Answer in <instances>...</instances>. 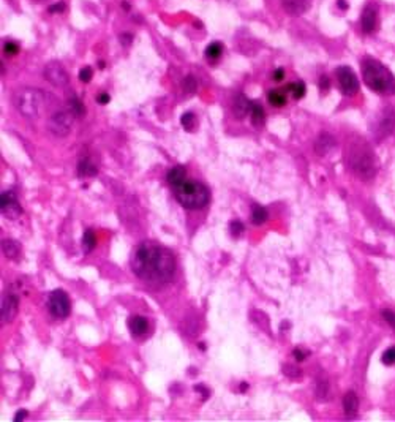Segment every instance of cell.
<instances>
[{"label":"cell","mask_w":395,"mask_h":422,"mask_svg":"<svg viewBox=\"0 0 395 422\" xmlns=\"http://www.w3.org/2000/svg\"><path fill=\"white\" fill-rule=\"evenodd\" d=\"M176 261L172 253L155 241H144L132 256V271L150 286H163L172 279Z\"/></svg>","instance_id":"obj_1"},{"label":"cell","mask_w":395,"mask_h":422,"mask_svg":"<svg viewBox=\"0 0 395 422\" xmlns=\"http://www.w3.org/2000/svg\"><path fill=\"white\" fill-rule=\"evenodd\" d=\"M98 67L103 70V68H105V62H103V60H100V62H98Z\"/></svg>","instance_id":"obj_46"},{"label":"cell","mask_w":395,"mask_h":422,"mask_svg":"<svg viewBox=\"0 0 395 422\" xmlns=\"http://www.w3.org/2000/svg\"><path fill=\"white\" fill-rule=\"evenodd\" d=\"M17 51H19V46H17L14 41H6L3 44V52L6 54V56H14V54H17Z\"/></svg>","instance_id":"obj_34"},{"label":"cell","mask_w":395,"mask_h":422,"mask_svg":"<svg viewBox=\"0 0 395 422\" xmlns=\"http://www.w3.org/2000/svg\"><path fill=\"white\" fill-rule=\"evenodd\" d=\"M284 90L291 92L292 97L296 98V100H300V98H304V95H305V84L302 81H297V82H292V84H288Z\"/></svg>","instance_id":"obj_28"},{"label":"cell","mask_w":395,"mask_h":422,"mask_svg":"<svg viewBox=\"0 0 395 422\" xmlns=\"http://www.w3.org/2000/svg\"><path fill=\"white\" fill-rule=\"evenodd\" d=\"M286 90H270L267 94V102L275 106V108H281L286 105Z\"/></svg>","instance_id":"obj_25"},{"label":"cell","mask_w":395,"mask_h":422,"mask_svg":"<svg viewBox=\"0 0 395 422\" xmlns=\"http://www.w3.org/2000/svg\"><path fill=\"white\" fill-rule=\"evenodd\" d=\"M337 79H338V86L342 89V92L348 97H353L357 94L359 90V79H357L356 73L350 68V67H338L337 68Z\"/></svg>","instance_id":"obj_8"},{"label":"cell","mask_w":395,"mask_h":422,"mask_svg":"<svg viewBox=\"0 0 395 422\" xmlns=\"http://www.w3.org/2000/svg\"><path fill=\"white\" fill-rule=\"evenodd\" d=\"M97 102H98L100 105H108L109 102H111V97H109L106 92H102V94L97 97Z\"/></svg>","instance_id":"obj_40"},{"label":"cell","mask_w":395,"mask_h":422,"mask_svg":"<svg viewBox=\"0 0 395 422\" xmlns=\"http://www.w3.org/2000/svg\"><path fill=\"white\" fill-rule=\"evenodd\" d=\"M383 318L386 319V323H388L394 331H395V313L394 311H391V310H383Z\"/></svg>","instance_id":"obj_35"},{"label":"cell","mask_w":395,"mask_h":422,"mask_svg":"<svg viewBox=\"0 0 395 422\" xmlns=\"http://www.w3.org/2000/svg\"><path fill=\"white\" fill-rule=\"evenodd\" d=\"M98 171L95 164H92L89 158H82L78 164V176L79 177H92L95 176Z\"/></svg>","instance_id":"obj_22"},{"label":"cell","mask_w":395,"mask_h":422,"mask_svg":"<svg viewBox=\"0 0 395 422\" xmlns=\"http://www.w3.org/2000/svg\"><path fill=\"white\" fill-rule=\"evenodd\" d=\"M180 124H182V127L185 128L187 132H193V128H195V125H196V117H195V114H193V113L182 114Z\"/></svg>","instance_id":"obj_29"},{"label":"cell","mask_w":395,"mask_h":422,"mask_svg":"<svg viewBox=\"0 0 395 422\" xmlns=\"http://www.w3.org/2000/svg\"><path fill=\"white\" fill-rule=\"evenodd\" d=\"M196 87H198L196 79L193 78L191 75H190V76H187L185 79H183V89H185V92H187L188 95L195 94V92H196Z\"/></svg>","instance_id":"obj_31"},{"label":"cell","mask_w":395,"mask_h":422,"mask_svg":"<svg viewBox=\"0 0 395 422\" xmlns=\"http://www.w3.org/2000/svg\"><path fill=\"white\" fill-rule=\"evenodd\" d=\"M43 75H44L46 81H48L49 84L56 86V87H65L68 84V81H70L65 68L62 67L60 62H56V60L46 63V67L43 70Z\"/></svg>","instance_id":"obj_9"},{"label":"cell","mask_w":395,"mask_h":422,"mask_svg":"<svg viewBox=\"0 0 395 422\" xmlns=\"http://www.w3.org/2000/svg\"><path fill=\"white\" fill-rule=\"evenodd\" d=\"M171 188H172L174 196H176V199L179 201V203L190 210L204 207L210 199L209 188L204 185V183H201L198 180L183 179L182 182L177 183V185H174Z\"/></svg>","instance_id":"obj_3"},{"label":"cell","mask_w":395,"mask_h":422,"mask_svg":"<svg viewBox=\"0 0 395 422\" xmlns=\"http://www.w3.org/2000/svg\"><path fill=\"white\" fill-rule=\"evenodd\" d=\"M394 125H395V113H394V109L386 108V111H384V114L381 117V124H380V132L383 133V136H388L394 130Z\"/></svg>","instance_id":"obj_17"},{"label":"cell","mask_w":395,"mask_h":422,"mask_svg":"<svg viewBox=\"0 0 395 422\" xmlns=\"http://www.w3.org/2000/svg\"><path fill=\"white\" fill-rule=\"evenodd\" d=\"M250 116H252V122H253L255 127H261V125L264 124L265 114H264V108L261 106V103H258V102H253V103H252Z\"/></svg>","instance_id":"obj_23"},{"label":"cell","mask_w":395,"mask_h":422,"mask_svg":"<svg viewBox=\"0 0 395 422\" xmlns=\"http://www.w3.org/2000/svg\"><path fill=\"white\" fill-rule=\"evenodd\" d=\"M329 87H330L329 78H327V76H321V78H319V90L323 92V94H326V92L329 90Z\"/></svg>","instance_id":"obj_38"},{"label":"cell","mask_w":395,"mask_h":422,"mask_svg":"<svg viewBox=\"0 0 395 422\" xmlns=\"http://www.w3.org/2000/svg\"><path fill=\"white\" fill-rule=\"evenodd\" d=\"M133 41V35L132 33H124V35H121V43L124 44V46H128Z\"/></svg>","instance_id":"obj_43"},{"label":"cell","mask_w":395,"mask_h":422,"mask_svg":"<svg viewBox=\"0 0 395 422\" xmlns=\"http://www.w3.org/2000/svg\"><path fill=\"white\" fill-rule=\"evenodd\" d=\"M346 160L350 163L351 171L356 172L357 176H361L364 179L375 176L376 166H375L373 153L364 142L353 144L350 150L346 149Z\"/></svg>","instance_id":"obj_5"},{"label":"cell","mask_w":395,"mask_h":422,"mask_svg":"<svg viewBox=\"0 0 395 422\" xmlns=\"http://www.w3.org/2000/svg\"><path fill=\"white\" fill-rule=\"evenodd\" d=\"M283 373L286 375V377H289V378H292V380H297V378H300V370L297 369V367H294V365H289V364H286L283 367Z\"/></svg>","instance_id":"obj_33"},{"label":"cell","mask_w":395,"mask_h":422,"mask_svg":"<svg viewBox=\"0 0 395 422\" xmlns=\"http://www.w3.org/2000/svg\"><path fill=\"white\" fill-rule=\"evenodd\" d=\"M2 252L6 258L16 260L21 253V244L13 241V239H5V241H2Z\"/></svg>","instance_id":"obj_20"},{"label":"cell","mask_w":395,"mask_h":422,"mask_svg":"<svg viewBox=\"0 0 395 422\" xmlns=\"http://www.w3.org/2000/svg\"><path fill=\"white\" fill-rule=\"evenodd\" d=\"M183 179H187V169L180 166V164H177V166L171 168L168 172H166V180L169 183V187H174L177 185L179 182H182Z\"/></svg>","instance_id":"obj_19"},{"label":"cell","mask_w":395,"mask_h":422,"mask_svg":"<svg viewBox=\"0 0 395 422\" xmlns=\"http://www.w3.org/2000/svg\"><path fill=\"white\" fill-rule=\"evenodd\" d=\"M127 326H128V331H130L132 335L136 337V338L144 337L147 334V331H149V321L141 315H133V316L128 318Z\"/></svg>","instance_id":"obj_12"},{"label":"cell","mask_w":395,"mask_h":422,"mask_svg":"<svg viewBox=\"0 0 395 422\" xmlns=\"http://www.w3.org/2000/svg\"><path fill=\"white\" fill-rule=\"evenodd\" d=\"M204 54H206V57H207V59H210V60H217V59L223 54V44H222V43H218V41L210 43V44L207 46V48H206Z\"/></svg>","instance_id":"obj_27"},{"label":"cell","mask_w":395,"mask_h":422,"mask_svg":"<svg viewBox=\"0 0 395 422\" xmlns=\"http://www.w3.org/2000/svg\"><path fill=\"white\" fill-rule=\"evenodd\" d=\"M92 79V68L90 67H84L79 70V81L81 82H89Z\"/></svg>","instance_id":"obj_36"},{"label":"cell","mask_w":395,"mask_h":422,"mask_svg":"<svg viewBox=\"0 0 395 422\" xmlns=\"http://www.w3.org/2000/svg\"><path fill=\"white\" fill-rule=\"evenodd\" d=\"M283 8L291 16H300L308 11L310 0H283Z\"/></svg>","instance_id":"obj_14"},{"label":"cell","mask_w":395,"mask_h":422,"mask_svg":"<svg viewBox=\"0 0 395 422\" xmlns=\"http://www.w3.org/2000/svg\"><path fill=\"white\" fill-rule=\"evenodd\" d=\"M68 106H70V111L75 114L76 117H81V116L86 114V108H84V105H82V102L76 95H71L68 98Z\"/></svg>","instance_id":"obj_26"},{"label":"cell","mask_w":395,"mask_h":422,"mask_svg":"<svg viewBox=\"0 0 395 422\" xmlns=\"http://www.w3.org/2000/svg\"><path fill=\"white\" fill-rule=\"evenodd\" d=\"M292 357L294 359H296L297 362H302V361H305V357H307V353H304L300 350V348H296V350L292 351Z\"/></svg>","instance_id":"obj_39"},{"label":"cell","mask_w":395,"mask_h":422,"mask_svg":"<svg viewBox=\"0 0 395 422\" xmlns=\"http://www.w3.org/2000/svg\"><path fill=\"white\" fill-rule=\"evenodd\" d=\"M0 210H2V215L8 220H16L22 214V207L14 195V191H3L0 195Z\"/></svg>","instance_id":"obj_10"},{"label":"cell","mask_w":395,"mask_h":422,"mask_svg":"<svg viewBox=\"0 0 395 422\" xmlns=\"http://www.w3.org/2000/svg\"><path fill=\"white\" fill-rule=\"evenodd\" d=\"M48 308L56 318H67L70 315L71 304L68 294L63 289H54L48 297Z\"/></svg>","instance_id":"obj_7"},{"label":"cell","mask_w":395,"mask_h":422,"mask_svg":"<svg viewBox=\"0 0 395 422\" xmlns=\"http://www.w3.org/2000/svg\"><path fill=\"white\" fill-rule=\"evenodd\" d=\"M334 145H335L334 138L330 136V135H327V133H323L318 138V141L315 144V149H316L318 155H326L330 149H334Z\"/></svg>","instance_id":"obj_18"},{"label":"cell","mask_w":395,"mask_h":422,"mask_svg":"<svg viewBox=\"0 0 395 422\" xmlns=\"http://www.w3.org/2000/svg\"><path fill=\"white\" fill-rule=\"evenodd\" d=\"M250 218H252V223H253V225H263V223L267 222L269 214H267V210H265L263 206L253 204V206H252V215H250Z\"/></svg>","instance_id":"obj_21"},{"label":"cell","mask_w":395,"mask_h":422,"mask_svg":"<svg viewBox=\"0 0 395 422\" xmlns=\"http://www.w3.org/2000/svg\"><path fill=\"white\" fill-rule=\"evenodd\" d=\"M65 3L63 2H59V3H54V5H51L49 8H48V11L49 13H63L65 11Z\"/></svg>","instance_id":"obj_37"},{"label":"cell","mask_w":395,"mask_h":422,"mask_svg":"<svg viewBox=\"0 0 395 422\" xmlns=\"http://www.w3.org/2000/svg\"><path fill=\"white\" fill-rule=\"evenodd\" d=\"M97 245V236H95V231L92 228L86 229L84 236H82V250H84L86 253H90L92 250L95 249Z\"/></svg>","instance_id":"obj_24"},{"label":"cell","mask_w":395,"mask_h":422,"mask_svg":"<svg viewBox=\"0 0 395 422\" xmlns=\"http://www.w3.org/2000/svg\"><path fill=\"white\" fill-rule=\"evenodd\" d=\"M17 308H19L17 296H14L13 292H5L2 296V305H0V319H2V324L10 323V321L14 319V316L17 315Z\"/></svg>","instance_id":"obj_11"},{"label":"cell","mask_w":395,"mask_h":422,"mask_svg":"<svg viewBox=\"0 0 395 422\" xmlns=\"http://www.w3.org/2000/svg\"><path fill=\"white\" fill-rule=\"evenodd\" d=\"M273 81H277V82H280V81H283L284 79V70L283 68H277L273 71Z\"/></svg>","instance_id":"obj_41"},{"label":"cell","mask_w":395,"mask_h":422,"mask_svg":"<svg viewBox=\"0 0 395 422\" xmlns=\"http://www.w3.org/2000/svg\"><path fill=\"white\" fill-rule=\"evenodd\" d=\"M343 410L348 419H354L359 410V399H357L354 391H348L343 397Z\"/></svg>","instance_id":"obj_15"},{"label":"cell","mask_w":395,"mask_h":422,"mask_svg":"<svg viewBox=\"0 0 395 422\" xmlns=\"http://www.w3.org/2000/svg\"><path fill=\"white\" fill-rule=\"evenodd\" d=\"M362 76L367 87L376 92V94L381 95L395 94V76L380 60L367 57L362 62Z\"/></svg>","instance_id":"obj_2"},{"label":"cell","mask_w":395,"mask_h":422,"mask_svg":"<svg viewBox=\"0 0 395 422\" xmlns=\"http://www.w3.org/2000/svg\"><path fill=\"white\" fill-rule=\"evenodd\" d=\"M244 229H245V226H244V223L241 222V220H233V222L229 223V231H231V234L234 237L241 236L244 233Z\"/></svg>","instance_id":"obj_32"},{"label":"cell","mask_w":395,"mask_h":422,"mask_svg":"<svg viewBox=\"0 0 395 422\" xmlns=\"http://www.w3.org/2000/svg\"><path fill=\"white\" fill-rule=\"evenodd\" d=\"M362 30L364 33H373L376 30V24H378V13L373 5H367L362 13Z\"/></svg>","instance_id":"obj_13"},{"label":"cell","mask_w":395,"mask_h":422,"mask_svg":"<svg viewBox=\"0 0 395 422\" xmlns=\"http://www.w3.org/2000/svg\"><path fill=\"white\" fill-rule=\"evenodd\" d=\"M252 100H249L247 98L245 95H242V94H239L237 97H236V102H234V106H233V109H234V114L239 117V119H244L247 114H250V111H252Z\"/></svg>","instance_id":"obj_16"},{"label":"cell","mask_w":395,"mask_h":422,"mask_svg":"<svg viewBox=\"0 0 395 422\" xmlns=\"http://www.w3.org/2000/svg\"><path fill=\"white\" fill-rule=\"evenodd\" d=\"M249 389V383H241V392H245Z\"/></svg>","instance_id":"obj_45"},{"label":"cell","mask_w":395,"mask_h":422,"mask_svg":"<svg viewBox=\"0 0 395 422\" xmlns=\"http://www.w3.org/2000/svg\"><path fill=\"white\" fill-rule=\"evenodd\" d=\"M381 362L384 365H394L395 364V346H391L389 350H386L381 356Z\"/></svg>","instance_id":"obj_30"},{"label":"cell","mask_w":395,"mask_h":422,"mask_svg":"<svg viewBox=\"0 0 395 422\" xmlns=\"http://www.w3.org/2000/svg\"><path fill=\"white\" fill-rule=\"evenodd\" d=\"M73 117H76V116L71 111H59L56 114H52L48 121V130L54 136H59V138L67 136L71 132Z\"/></svg>","instance_id":"obj_6"},{"label":"cell","mask_w":395,"mask_h":422,"mask_svg":"<svg viewBox=\"0 0 395 422\" xmlns=\"http://www.w3.org/2000/svg\"><path fill=\"white\" fill-rule=\"evenodd\" d=\"M25 418H27V411H25V410H19V411H17L16 415H14L13 421H14V422H22Z\"/></svg>","instance_id":"obj_42"},{"label":"cell","mask_w":395,"mask_h":422,"mask_svg":"<svg viewBox=\"0 0 395 422\" xmlns=\"http://www.w3.org/2000/svg\"><path fill=\"white\" fill-rule=\"evenodd\" d=\"M13 103L16 109L27 119L40 117L44 108V94L38 89L24 87L17 90L13 97Z\"/></svg>","instance_id":"obj_4"},{"label":"cell","mask_w":395,"mask_h":422,"mask_svg":"<svg viewBox=\"0 0 395 422\" xmlns=\"http://www.w3.org/2000/svg\"><path fill=\"white\" fill-rule=\"evenodd\" d=\"M337 5H338V8L342 11H346L348 8H350V3H348L346 0H337Z\"/></svg>","instance_id":"obj_44"}]
</instances>
